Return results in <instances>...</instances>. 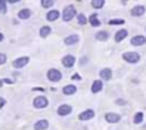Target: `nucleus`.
<instances>
[{
	"mask_svg": "<svg viewBox=\"0 0 146 130\" xmlns=\"http://www.w3.org/2000/svg\"><path fill=\"white\" fill-rule=\"evenodd\" d=\"M133 121H135V124H140V123L143 121V113H142V112L136 113L135 117H133Z\"/></svg>",
	"mask_w": 146,
	"mask_h": 130,
	"instance_id": "nucleus-24",
	"label": "nucleus"
},
{
	"mask_svg": "<svg viewBox=\"0 0 146 130\" xmlns=\"http://www.w3.org/2000/svg\"><path fill=\"white\" fill-rule=\"evenodd\" d=\"M47 79L50 82H60L62 80V72L57 69H50L47 72Z\"/></svg>",
	"mask_w": 146,
	"mask_h": 130,
	"instance_id": "nucleus-4",
	"label": "nucleus"
},
{
	"mask_svg": "<svg viewBox=\"0 0 146 130\" xmlns=\"http://www.w3.org/2000/svg\"><path fill=\"white\" fill-rule=\"evenodd\" d=\"M78 23H79V24H82V26L88 23V20H86L85 15H82V13H80V15H78Z\"/></svg>",
	"mask_w": 146,
	"mask_h": 130,
	"instance_id": "nucleus-26",
	"label": "nucleus"
},
{
	"mask_svg": "<svg viewBox=\"0 0 146 130\" xmlns=\"http://www.w3.org/2000/svg\"><path fill=\"white\" fill-rule=\"evenodd\" d=\"M6 60H7L6 54H5V53H0V64H5V63H6Z\"/></svg>",
	"mask_w": 146,
	"mask_h": 130,
	"instance_id": "nucleus-29",
	"label": "nucleus"
},
{
	"mask_svg": "<svg viewBox=\"0 0 146 130\" xmlns=\"http://www.w3.org/2000/svg\"><path fill=\"white\" fill-rule=\"evenodd\" d=\"M126 36H127V30L126 29H120V30H117L116 32V34H115V42H122L123 39H126Z\"/></svg>",
	"mask_w": 146,
	"mask_h": 130,
	"instance_id": "nucleus-14",
	"label": "nucleus"
},
{
	"mask_svg": "<svg viewBox=\"0 0 146 130\" xmlns=\"http://www.w3.org/2000/svg\"><path fill=\"white\" fill-rule=\"evenodd\" d=\"M102 89H103V82H102V80H95V82L92 83V87H90L92 93H99Z\"/></svg>",
	"mask_w": 146,
	"mask_h": 130,
	"instance_id": "nucleus-15",
	"label": "nucleus"
},
{
	"mask_svg": "<svg viewBox=\"0 0 146 130\" xmlns=\"http://www.w3.org/2000/svg\"><path fill=\"white\" fill-rule=\"evenodd\" d=\"M3 39H5V36H3L2 33H0V42H3Z\"/></svg>",
	"mask_w": 146,
	"mask_h": 130,
	"instance_id": "nucleus-30",
	"label": "nucleus"
},
{
	"mask_svg": "<svg viewBox=\"0 0 146 130\" xmlns=\"http://www.w3.org/2000/svg\"><path fill=\"white\" fill-rule=\"evenodd\" d=\"M0 13H6V2H0Z\"/></svg>",
	"mask_w": 146,
	"mask_h": 130,
	"instance_id": "nucleus-28",
	"label": "nucleus"
},
{
	"mask_svg": "<svg viewBox=\"0 0 146 130\" xmlns=\"http://www.w3.org/2000/svg\"><path fill=\"white\" fill-rule=\"evenodd\" d=\"M50 32H52V27L50 26H43L42 29H40V37H47L49 34H50Z\"/></svg>",
	"mask_w": 146,
	"mask_h": 130,
	"instance_id": "nucleus-22",
	"label": "nucleus"
},
{
	"mask_svg": "<svg viewBox=\"0 0 146 130\" xmlns=\"http://www.w3.org/2000/svg\"><path fill=\"white\" fill-rule=\"evenodd\" d=\"M96 40H100V42H103V40H108V37H109V33L106 32V30H100V32H98L96 33Z\"/></svg>",
	"mask_w": 146,
	"mask_h": 130,
	"instance_id": "nucleus-20",
	"label": "nucleus"
},
{
	"mask_svg": "<svg viewBox=\"0 0 146 130\" xmlns=\"http://www.w3.org/2000/svg\"><path fill=\"white\" fill-rule=\"evenodd\" d=\"M40 5H42V7H44V9H49V7H52V6L54 5V2H53V0H42V2H40Z\"/></svg>",
	"mask_w": 146,
	"mask_h": 130,
	"instance_id": "nucleus-25",
	"label": "nucleus"
},
{
	"mask_svg": "<svg viewBox=\"0 0 146 130\" xmlns=\"http://www.w3.org/2000/svg\"><path fill=\"white\" fill-rule=\"evenodd\" d=\"M93 116H95V112H93L92 109H88V110H85V112H82V113L79 114V120L88 121V120H92Z\"/></svg>",
	"mask_w": 146,
	"mask_h": 130,
	"instance_id": "nucleus-7",
	"label": "nucleus"
},
{
	"mask_svg": "<svg viewBox=\"0 0 146 130\" xmlns=\"http://www.w3.org/2000/svg\"><path fill=\"white\" fill-rule=\"evenodd\" d=\"M49 127V121L46 120V119H40V120H37L35 124H33V129L35 130H46Z\"/></svg>",
	"mask_w": 146,
	"mask_h": 130,
	"instance_id": "nucleus-11",
	"label": "nucleus"
},
{
	"mask_svg": "<svg viewBox=\"0 0 146 130\" xmlns=\"http://www.w3.org/2000/svg\"><path fill=\"white\" fill-rule=\"evenodd\" d=\"M89 23H90L93 27H99V26H100V20L98 19V15H92V16L89 17Z\"/></svg>",
	"mask_w": 146,
	"mask_h": 130,
	"instance_id": "nucleus-21",
	"label": "nucleus"
},
{
	"mask_svg": "<svg viewBox=\"0 0 146 130\" xmlns=\"http://www.w3.org/2000/svg\"><path fill=\"white\" fill-rule=\"evenodd\" d=\"M29 63V57H19V59H16L15 61H13V67L15 69H22V67H25L26 64Z\"/></svg>",
	"mask_w": 146,
	"mask_h": 130,
	"instance_id": "nucleus-8",
	"label": "nucleus"
},
{
	"mask_svg": "<svg viewBox=\"0 0 146 130\" xmlns=\"http://www.w3.org/2000/svg\"><path fill=\"white\" fill-rule=\"evenodd\" d=\"M72 106L70 104H62V106H59L57 107V114L59 116H67V114H70L72 113Z\"/></svg>",
	"mask_w": 146,
	"mask_h": 130,
	"instance_id": "nucleus-9",
	"label": "nucleus"
},
{
	"mask_svg": "<svg viewBox=\"0 0 146 130\" xmlns=\"http://www.w3.org/2000/svg\"><path fill=\"white\" fill-rule=\"evenodd\" d=\"M132 46H143L146 44V37L142 36V34H137V36H133L132 40H130Z\"/></svg>",
	"mask_w": 146,
	"mask_h": 130,
	"instance_id": "nucleus-10",
	"label": "nucleus"
},
{
	"mask_svg": "<svg viewBox=\"0 0 146 130\" xmlns=\"http://www.w3.org/2000/svg\"><path fill=\"white\" fill-rule=\"evenodd\" d=\"M47 104H49V100L44 96H39L33 100V107L35 109H44V107H47Z\"/></svg>",
	"mask_w": 146,
	"mask_h": 130,
	"instance_id": "nucleus-3",
	"label": "nucleus"
},
{
	"mask_svg": "<svg viewBox=\"0 0 146 130\" xmlns=\"http://www.w3.org/2000/svg\"><path fill=\"white\" fill-rule=\"evenodd\" d=\"M95 9H102L105 6V0H92V3H90Z\"/></svg>",
	"mask_w": 146,
	"mask_h": 130,
	"instance_id": "nucleus-23",
	"label": "nucleus"
},
{
	"mask_svg": "<svg viewBox=\"0 0 146 130\" xmlns=\"http://www.w3.org/2000/svg\"><path fill=\"white\" fill-rule=\"evenodd\" d=\"M60 16V13H59V10H50L47 15H46V19L49 20V22H54L57 17Z\"/></svg>",
	"mask_w": 146,
	"mask_h": 130,
	"instance_id": "nucleus-18",
	"label": "nucleus"
},
{
	"mask_svg": "<svg viewBox=\"0 0 146 130\" xmlns=\"http://www.w3.org/2000/svg\"><path fill=\"white\" fill-rule=\"evenodd\" d=\"M79 40H80V37H79L78 34H70V36H66V37H64V44L73 46V44H76Z\"/></svg>",
	"mask_w": 146,
	"mask_h": 130,
	"instance_id": "nucleus-12",
	"label": "nucleus"
},
{
	"mask_svg": "<svg viewBox=\"0 0 146 130\" xmlns=\"http://www.w3.org/2000/svg\"><path fill=\"white\" fill-rule=\"evenodd\" d=\"M30 17H32V10L30 9H23V10L19 12V19L20 20H27Z\"/></svg>",
	"mask_w": 146,
	"mask_h": 130,
	"instance_id": "nucleus-16",
	"label": "nucleus"
},
{
	"mask_svg": "<svg viewBox=\"0 0 146 130\" xmlns=\"http://www.w3.org/2000/svg\"><path fill=\"white\" fill-rule=\"evenodd\" d=\"M76 90H78L76 86H73V84H67V86L63 87V93H64V94H69V96H70V94H75Z\"/></svg>",
	"mask_w": 146,
	"mask_h": 130,
	"instance_id": "nucleus-19",
	"label": "nucleus"
},
{
	"mask_svg": "<svg viewBox=\"0 0 146 130\" xmlns=\"http://www.w3.org/2000/svg\"><path fill=\"white\" fill-rule=\"evenodd\" d=\"M99 75H100V77H102L103 80H110V79H112V70H110V69H102V70L99 72Z\"/></svg>",
	"mask_w": 146,
	"mask_h": 130,
	"instance_id": "nucleus-17",
	"label": "nucleus"
},
{
	"mask_svg": "<svg viewBox=\"0 0 146 130\" xmlns=\"http://www.w3.org/2000/svg\"><path fill=\"white\" fill-rule=\"evenodd\" d=\"M109 24H123V20L122 19H112L109 22Z\"/></svg>",
	"mask_w": 146,
	"mask_h": 130,
	"instance_id": "nucleus-27",
	"label": "nucleus"
},
{
	"mask_svg": "<svg viewBox=\"0 0 146 130\" xmlns=\"http://www.w3.org/2000/svg\"><path fill=\"white\" fill-rule=\"evenodd\" d=\"M145 12H146L145 6L137 5V6H135V7L130 10V15H132L133 17H140V16H143V15H145Z\"/></svg>",
	"mask_w": 146,
	"mask_h": 130,
	"instance_id": "nucleus-6",
	"label": "nucleus"
},
{
	"mask_svg": "<svg viewBox=\"0 0 146 130\" xmlns=\"http://www.w3.org/2000/svg\"><path fill=\"white\" fill-rule=\"evenodd\" d=\"M75 16H76V9H75V6L69 5V6H66V7H64L63 15H62V17H63V20H64V22H70Z\"/></svg>",
	"mask_w": 146,
	"mask_h": 130,
	"instance_id": "nucleus-2",
	"label": "nucleus"
},
{
	"mask_svg": "<svg viewBox=\"0 0 146 130\" xmlns=\"http://www.w3.org/2000/svg\"><path fill=\"white\" fill-rule=\"evenodd\" d=\"M122 57L126 63H130V64H136L140 60V54L136 53V51H126V53H123Z\"/></svg>",
	"mask_w": 146,
	"mask_h": 130,
	"instance_id": "nucleus-1",
	"label": "nucleus"
},
{
	"mask_svg": "<svg viewBox=\"0 0 146 130\" xmlns=\"http://www.w3.org/2000/svg\"><path fill=\"white\" fill-rule=\"evenodd\" d=\"M75 61H76V59H75V56H73V54H66V56L62 59V64H63L64 67H67V69L73 67Z\"/></svg>",
	"mask_w": 146,
	"mask_h": 130,
	"instance_id": "nucleus-5",
	"label": "nucleus"
},
{
	"mask_svg": "<svg viewBox=\"0 0 146 130\" xmlns=\"http://www.w3.org/2000/svg\"><path fill=\"white\" fill-rule=\"evenodd\" d=\"M105 120L109 121V123H119L120 121V116L117 113H106Z\"/></svg>",
	"mask_w": 146,
	"mask_h": 130,
	"instance_id": "nucleus-13",
	"label": "nucleus"
}]
</instances>
